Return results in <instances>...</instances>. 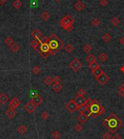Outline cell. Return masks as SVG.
<instances>
[{
  "label": "cell",
  "instance_id": "1",
  "mask_svg": "<svg viewBox=\"0 0 124 139\" xmlns=\"http://www.w3.org/2000/svg\"><path fill=\"white\" fill-rule=\"evenodd\" d=\"M103 125L112 133H115L123 125L122 120L118 118L114 113H110L108 117L103 120Z\"/></svg>",
  "mask_w": 124,
  "mask_h": 139
},
{
  "label": "cell",
  "instance_id": "2",
  "mask_svg": "<svg viewBox=\"0 0 124 139\" xmlns=\"http://www.w3.org/2000/svg\"><path fill=\"white\" fill-rule=\"evenodd\" d=\"M49 46L50 49V55L55 56L62 47H64V42L55 34H52L49 37Z\"/></svg>",
  "mask_w": 124,
  "mask_h": 139
},
{
  "label": "cell",
  "instance_id": "3",
  "mask_svg": "<svg viewBox=\"0 0 124 139\" xmlns=\"http://www.w3.org/2000/svg\"><path fill=\"white\" fill-rule=\"evenodd\" d=\"M102 105L100 104V103L97 99L92 100V103L91 106L88 109L87 111L89 112L88 116H93L94 118H96L98 116V114L100 112V108H101Z\"/></svg>",
  "mask_w": 124,
  "mask_h": 139
},
{
  "label": "cell",
  "instance_id": "4",
  "mask_svg": "<svg viewBox=\"0 0 124 139\" xmlns=\"http://www.w3.org/2000/svg\"><path fill=\"white\" fill-rule=\"evenodd\" d=\"M39 54L44 59H46L50 55V49L48 43H41L37 47L36 50Z\"/></svg>",
  "mask_w": 124,
  "mask_h": 139
},
{
  "label": "cell",
  "instance_id": "5",
  "mask_svg": "<svg viewBox=\"0 0 124 139\" xmlns=\"http://www.w3.org/2000/svg\"><path fill=\"white\" fill-rule=\"evenodd\" d=\"M75 22V20L70 15H66L62 20L60 21V25L62 26L64 29L66 28V27L69 25H73V23Z\"/></svg>",
  "mask_w": 124,
  "mask_h": 139
},
{
  "label": "cell",
  "instance_id": "6",
  "mask_svg": "<svg viewBox=\"0 0 124 139\" xmlns=\"http://www.w3.org/2000/svg\"><path fill=\"white\" fill-rule=\"evenodd\" d=\"M69 67L70 69H72V70L74 72H77L82 67V63H81V62L79 60H78L77 58H75L73 61H71L70 63Z\"/></svg>",
  "mask_w": 124,
  "mask_h": 139
},
{
  "label": "cell",
  "instance_id": "7",
  "mask_svg": "<svg viewBox=\"0 0 124 139\" xmlns=\"http://www.w3.org/2000/svg\"><path fill=\"white\" fill-rule=\"evenodd\" d=\"M78 107L79 106L76 103L74 99L70 100L66 105H65V108L67 109V110L70 112H75L76 110H78Z\"/></svg>",
  "mask_w": 124,
  "mask_h": 139
},
{
  "label": "cell",
  "instance_id": "8",
  "mask_svg": "<svg viewBox=\"0 0 124 139\" xmlns=\"http://www.w3.org/2000/svg\"><path fill=\"white\" fill-rule=\"evenodd\" d=\"M37 105L36 104H35L33 101H30V102H28V103H27L25 105V109L27 111V112L28 113V114H33L34 112V111L36 109V108H37Z\"/></svg>",
  "mask_w": 124,
  "mask_h": 139
},
{
  "label": "cell",
  "instance_id": "9",
  "mask_svg": "<svg viewBox=\"0 0 124 139\" xmlns=\"http://www.w3.org/2000/svg\"><path fill=\"white\" fill-rule=\"evenodd\" d=\"M96 80H97V81L98 82V83L100 84L104 85L110 80V77H109V76L106 73H104L103 71L97 78H96Z\"/></svg>",
  "mask_w": 124,
  "mask_h": 139
},
{
  "label": "cell",
  "instance_id": "10",
  "mask_svg": "<svg viewBox=\"0 0 124 139\" xmlns=\"http://www.w3.org/2000/svg\"><path fill=\"white\" fill-rule=\"evenodd\" d=\"M21 105V100L18 99L17 97H14L9 102V108L15 109Z\"/></svg>",
  "mask_w": 124,
  "mask_h": 139
},
{
  "label": "cell",
  "instance_id": "11",
  "mask_svg": "<svg viewBox=\"0 0 124 139\" xmlns=\"http://www.w3.org/2000/svg\"><path fill=\"white\" fill-rule=\"evenodd\" d=\"M43 100H44V98L41 97L39 94H36V95L34 96L32 98V99H31V101H33V102H34L35 104H36L37 106L40 105L41 103L43 102Z\"/></svg>",
  "mask_w": 124,
  "mask_h": 139
},
{
  "label": "cell",
  "instance_id": "12",
  "mask_svg": "<svg viewBox=\"0 0 124 139\" xmlns=\"http://www.w3.org/2000/svg\"><path fill=\"white\" fill-rule=\"evenodd\" d=\"M74 100H75L76 103L78 106H81V105L84 104V103L86 102V99L84 98V96H81L77 95V96L74 98Z\"/></svg>",
  "mask_w": 124,
  "mask_h": 139
},
{
  "label": "cell",
  "instance_id": "13",
  "mask_svg": "<svg viewBox=\"0 0 124 139\" xmlns=\"http://www.w3.org/2000/svg\"><path fill=\"white\" fill-rule=\"evenodd\" d=\"M6 115L7 116L8 118L10 119H12L15 117L16 115V112L15 111V109H10L9 108V109H7L5 112Z\"/></svg>",
  "mask_w": 124,
  "mask_h": 139
},
{
  "label": "cell",
  "instance_id": "14",
  "mask_svg": "<svg viewBox=\"0 0 124 139\" xmlns=\"http://www.w3.org/2000/svg\"><path fill=\"white\" fill-rule=\"evenodd\" d=\"M88 119H89V116L85 113H80V114L78 117V120L82 124H84L88 120Z\"/></svg>",
  "mask_w": 124,
  "mask_h": 139
},
{
  "label": "cell",
  "instance_id": "15",
  "mask_svg": "<svg viewBox=\"0 0 124 139\" xmlns=\"http://www.w3.org/2000/svg\"><path fill=\"white\" fill-rule=\"evenodd\" d=\"M102 72H103V71L102 70V69H101L100 67H99V68H97V69H96L91 71V74H92L95 78H97Z\"/></svg>",
  "mask_w": 124,
  "mask_h": 139
},
{
  "label": "cell",
  "instance_id": "16",
  "mask_svg": "<svg viewBox=\"0 0 124 139\" xmlns=\"http://www.w3.org/2000/svg\"><path fill=\"white\" fill-rule=\"evenodd\" d=\"M31 36L34 38V39H37V40H40V37L41 36V31L38 29H34L32 32H31Z\"/></svg>",
  "mask_w": 124,
  "mask_h": 139
},
{
  "label": "cell",
  "instance_id": "17",
  "mask_svg": "<svg viewBox=\"0 0 124 139\" xmlns=\"http://www.w3.org/2000/svg\"><path fill=\"white\" fill-rule=\"evenodd\" d=\"M74 7H75V9H76V10H78V11H81L85 7V4H84L83 3H82L81 1H78L75 4Z\"/></svg>",
  "mask_w": 124,
  "mask_h": 139
},
{
  "label": "cell",
  "instance_id": "18",
  "mask_svg": "<svg viewBox=\"0 0 124 139\" xmlns=\"http://www.w3.org/2000/svg\"><path fill=\"white\" fill-rule=\"evenodd\" d=\"M40 44H41L40 40H37V39H34V40L31 41V47H32L35 50H36L37 47H39V45Z\"/></svg>",
  "mask_w": 124,
  "mask_h": 139
},
{
  "label": "cell",
  "instance_id": "19",
  "mask_svg": "<svg viewBox=\"0 0 124 139\" xmlns=\"http://www.w3.org/2000/svg\"><path fill=\"white\" fill-rule=\"evenodd\" d=\"M9 100V97L5 93H1L0 95V103L5 104Z\"/></svg>",
  "mask_w": 124,
  "mask_h": 139
},
{
  "label": "cell",
  "instance_id": "20",
  "mask_svg": "<svg viewBox=\"0 0 124 139\" xmlns=\"http://www.w3.org/2000/svg\"><path fill=\"white\" fill-rule=\"evenodd\" d=\"M18 132L21 134V135H23V134H25L26 132H27V130H28V127H26V126H25V125H20L18 127Z\"/></svg>",
  "mask_w": 124,
  "mask_h": 139
},
{
  "label": "cell",
  "instance_id": "21",
  "mask_svg": "<svg viewBox=\"0 0 124 139\" xmlns=\"http://www.w3.org/2000/svg\"><path fill=\"white\" fill-rule=\"evenodd\" d=\"M10 47V50L12 52V53H17V52H18L19 51V50H20V46H19V44H17V43H14L12 45H11V47Z\"/></svg>",
  "mask_w": 124,
  "mask_h": 139
},
{
  "label": "cell",
  "instance_id": "22",
  "mask_svg": "<svg viewBox=\"0 0 124 139\" xmlns=\"http://www.w3.org/2000/svg\"><path fill=\"white\" fill-rule=\"evenodd\" d=\"M99 67H100V64H99L97 61H94V62L91 63H89V68L91 71H93V70H94V69H97V68H99Z\"/></svg>",
  "mask_w": 124,
  "mask_h": 139
},
{
  "label": "cell",
  "instance_id": "23",
  "mask_svg": "<svg viewBox=\"0 0 124 139\" xmlns=\"http://www.w3.org/2000/svg\"><path fill=\"white\" fill-rule=\"evenodd\" d=\"M52 87V89H53L56 93H59L60 90H62V84H54Z\"/></svg>",
  "mask_w": 124,
  "mask_h": 139
},
{
  "label": "cell",
  "instance_id": "24",
  "mask_svg": "<svg viewBox=\"0 0 124 139\" xmlns=\"http://www.w3.org/2000/svg\"><path fill=\"white\" fill-rule=\"evenodd\" d=\"M12 6H13V7L15 9L18 10V9H20L21 7H22V2H21L20 0H15V1H13Z\"/></svg>",
  "mask_w": 124,
  "mask_h": 139
},
{
  "label": "cell",
  "instance_id": "25",
  "mask_svg": "<svg viewBox=\"0 0 124 139\" xmlns=\"http://www.w3.org/2000/svg\"><path fill=\"white\" fill-rule=\"evenodd\" d=\"M83 51H84L86 53H89L91 51V50H92V47H91V44H85V45L83 47Z\"/></svg>",
  "mask_w": 124,
  "mask_h": 139
},
{
  "label": "cell",
  "instance_id": "26",
  "mask_svg": "<svg viewBox=\"0 0 124 139\" xmlns=\"http://www.w3.org/2000/svg\"><path fill=\"white\" fill-rule=\"evenodd\" d=\"M86 61H87L89 63H93V62H94V61H97V60H96V58H95L92 54H89L88 56H86Z\"/></svg>",
  "mask_w": 124,
  "mask_h": 139
},
{
  "label": "cell",
  "instance_id": "27",
  "mask_svg": "<svg viewBox=\"0 0 124 139\" xmlns=\"http://www.w3.org/2000/svg\"><path fill=\"white\" fill-rule=\"evenodd\" d=\"M4 44L8 47H11V45L14 44V41L11 37H7L4 40Z\"/></svg>",
  "mask_w": 124,
  "mask_h": 139
},
{
  "label": "cell",
  "instance_id": "28",
  "mask_svg": "<svg viewBox=\"0 0 124 139\" xmlns=\"http://www.w3.org/2000/svg\"><path fill=\"white\" fill-rule=\"evenodd\" d=\"M65 50L68 53H70L74 50V47L71 44H68L65 47Z\"/></svg>",
  "mask_w": 124,
  "mask_h": 139
},
{
  "label": "cell",
  "instance_id": "29",
  "mask_svg": "<svg viewBox=\"0 0 124 139\" xmlns=\"http://www.w3.org/2000/svg\"><path fill=\"white\" fill-rule=\"evenodd\" d=\"M112 39V37L110 36V34L109 33H106L102 36V40L104 42H109Z\"/></svg>",
  "mask_w": 124,
  "mask_h": 139
},
{
  "label": "cell",
  "instance_id": "30",
  "mask_svg": "<svg viewBox=\"0 0 124 139\" xmlns=\"http://www.w3.org/2000/svg\"><path fill=\"white\" fill-rule=\"evenodd\" d=\"M41 18L44 20V21H47V20H49V17H50L49 13H47V12H46V11H44V12H43V13H41Z\"/></svg>",
  "mask_w": 124,
  "mask_h": 139
},
{
  "label": "cell",
  "instance_id": "31",
  "mask_svg": "<svg viewBox=\"0 0 124 139\" xmlns=\"http://www.w3.org/2000/svg\"><path fill=\"white\" fill-rule=\"evenodd\" d=\"M121 23L120 19L118 17H114L112 20H111V23L114 26H117L118 25H119Z\"/></svg>",
  "mask_w": 124,
  "mask_h": 139
},
{
  "label": "cell",
  "instance_id": "32",
  "mask_svg": "<svg viewBox=\"0 0 124 139\" xmlns=\"http://www.w3.org/2000/svg\"><path fill=\"white\" fill-rule=\"evenodd\" d=\"M98 58L99 60H100V61H102V62H104L105 60H107V58H108V56L104 53H102L101 54H100L99 55V56H98Z\"/></svg>",
  "mask_w": 124,
  "mask_h": 139
},
{
  "label": "cell",
  "instance_id": "33",
  "mask_svg": "<svg viewBox=\"0 0 124 139\" xmlns=\"http://www.w3.org/2000/svg\"><path fill=\"white\" fill-rule=\"evenodd\" d=\"M44 83L47 85V86H50L52 84V83L53 82V80L50 77H46L44 80Z\"/></svg>",
  "mask_w": 124,
  "mask_h": 139
},
{
  "label": "cell",
  "instance_id": "34",
  "mask_svg": "<svg viewBox=\"0 0 124 139\" xmlns=\"http://www.w3.org/2000/svg\"><path fill=\"white\" fill-rule=\"evenodd\" d=\"M78 110L80 111V113H85V111H87V108L83 104V105H81V106H79Z\"/></svg>",
  "mask_w": 124,
  "mask_h": 139
},
{
  "label": "cell",
  "instance_id": "35",
  "mask_svg": "<svg viewBox=\"0 0 124 139\" xmlns=\"http://www.w3.org/2000/svg\"><path fill=\"white\" fill-rule=\"evenodd\" d=\"M91 23L94 26H99L100 25L101 22L98 18H94V19L91 20Z\"/></svg>",
  "mask_w": 124,
  "mask_h": 139
},
{
  "label": "cell",
  "instance_id": "36",
  "mask_svg": "<svg viewBox=\"0 0 124 139\" xmlns=\"http://www.w3.org/2000/svg\"><path fill=\"white\" fill-rule=\"evenodd\" d=\"M91 103H92V99H91V98H88V99H86V102L84 103V106L87 108V110H88V109L91 106Z\"/></svg>",
  "mask_w": 124,
  "mask_h": 139
},
{
  "label": "cell",
  "instance_id": "37",
  "mask_svg": "<svg viewBox=\"0 0 124 139\" xmlns=\"http://www.w3.org/2000/svg\"><path fill=\"white\" fill-rule=\"evenodd\" d=\"M33 72L35 74H39L40 72H41V69L38 66H34V68L33 69Z\"/></svg>",
  "mask_w": 124,
  "mask_h": 139
},
{
  "label": "cell",
  "instance_id": "38",
  "mask_svg": "<svg viewBox=\"0 0 124 139\" xmlns=\"http://www.w3.org/2000/svg\"><path fill=\"white\" fill-rule=\"evenodd\" d=\"M53 82L55 83V84H60V82H61V78L60 77H58V76H56V77H55L53 79Z\"/></svg>",
  "mask_w": 124,
  "mask_h": 139
},
{
  "label": "cell",
  "instance_id": "39",
  "mask_svg": "<svg viewBox=\"0 0 124 139\" xmlns=\"http://www.w3.org/2000/svg\"><path fill=\"white\" fill-rule=\"evenodd\" d=\"M52 137H53L55 139H60V132L57 131V130L55 131V132L52 133Z\"/></svg>",
  "mask_w": 124,
  "mask_h": 139
},
{
  "label": "cell",
  "instance_id": "40",
  "mask_svg": "<svg viewBox=\"0 0 124 139\" xmlns=\"http://www.w3.org/2000/svg\"><path fill=\"white\" fill-rule=\"evenodd\" d=\"M102 138L103 139H111L112 137H111V135L110 134V133L108 132H106L104 133L103 135H102Z\"/></svg>",
  "mask_w": 124,
  "mask_h": 139
},
{
  "label": "cell",
  "instance_id": "41",
  "mask_svg": "<svg viewBox=\"0 0 124 139\" xmlns=\"http://www.w3.org/2000/svg\"><path fill=\"white\" fill-rule=\"evenodd\" d=\"M41 118H42V119H44V120H46V119H47L48 118H49V114H48L47 112L44 111V112H43V113L41 114Z\"/></svg>",
  "mask_w": 124,
  "mask_h": 139
},
{
  "label": "cell",
  "instance_id": "42",
  "mask_svg": "<svg viewBox=\"0 0 124 139\" xmlns=\"http://www.w3.org/2000/svg\"><path fill=\"white\" fill-rule=\"evenodd\" d=\"M73 28H74V27H73V25H69V26H68L67 27H66V28L65 29L66 31H68V32H70V31H72L73 30Z\"/></svg>",
  "mask_w": 124,
  "mask_h": 139
},
{
  "label": "cell",
  "instance_id": "43",
  "mask_svg": "<svg viewBox=\"0 0 124 139\" xmlns=\"http://www.w3.org/2000/svg\"><path fill=\"white\" fill-rule=\"evenodd\" d=\"M82 129H83V127L81 125H79V124H76V125H75V130H76V131L79 132V131L82 130Z\"/></svg>",
  "mask_w": 124,
  "mask_h": 139
},
{
  "label": "cell",
  "instance_id": "44",
  "mask_svg": "<svg viewBox=\"0 0 124 139\" xmlns=\"http://www.w3.org/2000/svg\"><path fill=\"white\" fill-rule=\"evenodd\" d=\"M86 94V92L83 90V89H80L78 92V95L79 96H84Z\"/></svg>",
  "mask_w": 124,
  "mask_h": 139
},
{
  "label": "cell",
  "instance_id": "45",
  "mask_svg": "<svg viewBox=\"0 0 124 139\" xmlns=\"http://www.w3.org/2000/svg\"><path fill=\"white\" fill-rule=\"evenodd\" d=\"M41 43H49V37H44L40 40Z\"/></svg>",
  "mask_w": 124,
  "mask_h": 139
},
{
  "label": "cell",
  "instance_id": "46",
  "mask_svg": "<svg viewBox=\"0 0 124 139\" xmlns=\"http://www.w3.org/2000/svg\"><path fill=\"white\" fill-rule=\"evenodd\" d=\"M100 4L102 6V7H105L108 4V1L107 0H101L100 1Z\"/></svg>",
  "mask_w": 124,
  "mask_h": 139
},
{
  "label": "cell",
  "instance_id": "47",
  "mask_svg": "<svg viewBox=\"0 0 124 139\" xmlns=\"http://www.w3.org/2000/svg\"><path fill=\"white\" fill-rule=\"evenodd\" d=\"M118 94H119L121 97H124V90H123L121 88H120V90H118Z\"/></svg>",
  "mask_w": 124,
  "mask_h": 139
},
{
  "label": "cell",
  "instance_id": "48",
  "mask_svg": "<svg viewBox=\"0 0 124 139\" xmlns=\"http://www.w3.org/2000/svg\"><path fill=\"white\" fill-rule=\"evenodd\" d=\"M112 139H122V138H121L118 134H115V135L112 138Z\"/></svg>",
  "mask_w": 124,
  "mask_h": 139
},
{
  "label": "cell",
  "instance_id": "49",
  "mask_svg": "<svg viewBox=\"0 0 124 139\" xmlns=\"http://www.w3.org/2000/svg\"><path fill=\"white\" fill-rule=\"evenodd\" d=\"M7 0H0V5H4Z\"/></svg>",
  "mask_w": 124,
  "mask_h": 139
},
{
  "label": "cell",
  "instance_id": "50",
  "mask_svg": "<svg viewBox=\"0 0 124 139\" xmlns=\"http://www.w3.org/2000/svg\"><path fill=\"white\" fill-rule=\"evenodd\" d=\"M119 42H120V43H121V44H124V37H121V38L119 40Z\"/></svg>",
  "mask_w": 124,
  "mask_h": 139
},
{
  "label": "cell",
  "instance_id": "51",
  "mask_svg": "<svg viewBox=\"0 0 124 139\" xmlns=\"http://www.w3.org/2000/svg\"><path fill=\"white\" fill-rule=\"evenodd\" d=\"M120 88H121L123 90H124V83H123L122 84H121V87Z\"/></svg>",
  "mask_w": 124,
  "mask_h": 139
},
{
  "label": "cell",
  "instance_id": "52",
  "mask_svg": "<svg viewBox=\"0 0 124 139\" xmlns=\"http://www.w3.org/2000/svg\"><path fill=\"white\" fill-rule=\"evenodd\" d=\"M121 71H122V72H124V66H122V68H121Z\"/></svg>",
  "mask_w": 124,
  "mask_h": 139
},
{
  "label": "cell",
  "instance_id": "53",
  "mask_svg": "<svg viewBox=\"0 0 124 139\" xmlns=\"http://www.w3.org/2000/svg\"><path fill=\"white\" fill-rule=\"evenodd\" d=\"M55 1H59L60 0H55Z\"/></svg>",
  "mask_w": 124,
  "mask_h": 139
},
{
  "label": "cell",
  "instance_id": "54",
  "mask_svg": "<svg viewBox=\"0 0 124 139\" xmlns=\"http://www.w3.org/2000/svg\"><path fill=\"white\" fill-rule=\"evenodd\" d=\"M78 1H79V0H78Z\"/></svg>",
  "mask_w": 124,
  "mask_h": 139
}]
</instances>
